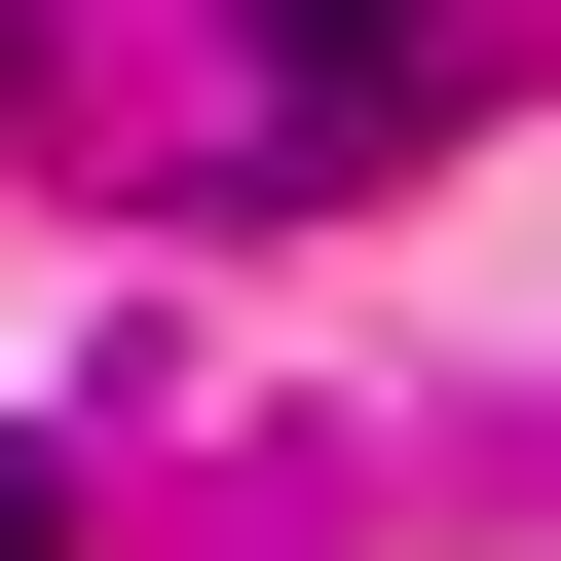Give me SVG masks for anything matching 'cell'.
I'll return each mask as SVG.
<instances>
[{
	"label": "cell",
	"mask_w": 561,
	"mask_h": 561,
	"mask_svg": "<svg viewBox=\"0 0 561 561\" xmlns=\"http://www.w3.org/2000/svg\"><path fill=\"white\" fill-rule=\"evenodd\" d=\"M262 76H300V113H375V76H412V0H262Z\"/></svg>",
	"instance_id": "6da1fadb"
},
{
	"label": "cell",
	"mask_w": 561,
	"mask_h": 561,
	"mask_svg": "<svg viewBox=\"0 0 561 561\" xmlns=\"http://www.w3.org/2000/svg\"><path fill=\"white\" fill-rule=\"evenodd\" d=\"M0 561H76V486H38V449H0Z\"/></svg>",
	"instance_id": "7a4b0ae2"
}]
</instances>
